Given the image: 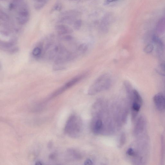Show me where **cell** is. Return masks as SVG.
Here are the masks:
<instances>
[{
    "instance_id": "13",
    "label": "cell",
    "mask_w": 165,
    "mask_h": 165,
    "mask_svg": "<svg viewBox=\"0 0 165 165\" xmlns=\"http://www.w3.org/2000/svg\"><path fill=\"white\" fill-rule=\"evenodd\" d=\"M32 55L36 57H38L41 56L42 53V50L41 48L38 47L34 49L32 51Z\"/></svg>"
},
{
    "instance_id": "22",
    "label": "cell",
    "mask_w": 165,
    "mask_h": 165,
    "mask_svg": "<svg viewBox=\"0 0 165 165\" xmlns=\"http://www.w3.org/2000/svg\"><path fill=\"white\" fill-rule=\"evenodd\" d=\"M117 1L118 0H106L105 3L106 4H107L110 3Z\"/></svg>"
},
{
    "instance_id": "6",
    "label": "cell",
    "mask_w": 165,
    "mask_h": 165,
    "mask_svg": "<svg viewBox=\"0 0 165 165\" xmlns=\"http://www.w3.org/2000/svg\"><path fill=\"white\" fill-rule=\"evenodd\" d=\"M56 29L58 34L60 35H69L73 32L72 29L70 27L63 24L56 26Z\"/></svg>"
},
{
    "instance_id": "9",
    "label": "cell",
    "mask_w": 165,
    "mask_h": 165,
    "mask_svg": "<svg viewBox=\"0 0 165 165\" xmlns=\"http://www.w3.org/2000/svg\"><path fill=\"white\" fill-rule=\"evenodd\" d=\"M48 0H36L34 7L36 10H40L44 6Z\"/></svg>"
},
{
    "instance_id": "8",
    "label": "cell",
    "mask_w": 165,
    "mask_h": 165,
    "mask_svg": "<svg viewBox=\"0 0 165 165\" xmlns=\"http://www.w3.org/2000/svg\"><path fill=\"white\" fill-rule=\"evenodd\" d=\"M110 15H107L103 18L101 24L100 28L101 31L103 32H107L109 24L111 21V17Z\"/></svg>"
},
{
    "instance_id": "3",
    "label": "cell",
    "mask_w": 165,
    "mask_h": 165,
    "mask_svg": "<svg viewBox=\"0 0 165 165\" xmlns=\"http://www.w3.org/2000/svg\"><path fill=\"white\" fill-rule=\"evenodd\" d=\"M30 19V14L26 8L21 9L17 15V20L21 25H24L28 22Z\"/></svg>"
},
{
    "instance_id": "17",
    "label": "cell",
    "mask_w": 165,
    "mask_h": 165,
    "mask_svg": "<svg viewBox=\"0 0 165 165\" xmlns=\"http://www.w3.org/2000/svg\"><path fill=\"white\" fill-rule=\"evenodd\" d=\"M126 137L124 134H122L120 137V143H119V147H122L124 145L125 142H126Z\"/></svg>"
},
{
    "instance_id": "20",
    "label": "cell",
    "mask_w": 165,
    "mask_h": 165,
    "mask_svg": "<svg viewBox=\"0 0 165 165\" xmlns=\"http://www.w3.org/2000/svg\"><path fill=\"white\" fill-rule=\"evenodd\" d=\"M85 165H92L93 164V162L90 159H88L85 162Z\"/></svg>"
},
{
    "instance_id": "19",
    "label": "cell",
    "mask_w": 165,
    "mask_h": 165,
    "mask_svg": "<svg viewBox=\"0 0 165 165\" xmlns=\"http://www.w3.org/2000/svg\"><path fill=\"white\" fill-rule=\"evenodd\" d=\"M8 50V52L10 53L13 54L16 53L19 50V48H18L15 47L13 48H11L10 49Z\"/></svg>"
},
{
    "instance_id": "18",
    "label": "cell",
    "mask_w": 165,
    "mask_h": 165,
    "mask_svg": "<svg viewBox=\"0 0 165 165\" xmlns=\"http://www.w3.org/2000/svg\"><path fill=\"white\" fill-rule=\"evenodd\" d=\"M127 154L130 156H134L135 155V152L134 150L131 148L128 149L127 152Z\"/></svg>"
},
{
    "instance_id": "5",
    "label": "cell",
    "mask_w": 165,
    "mask_h": 165,
    "mask_svg": "<svg viewBox=\"0 0 165 165\" xmlns=\"http://www.w3.org/2000/svg\"><path fill=\"white\" fill-rule=\"evenodd\" d=\"M87 74V73H84L83 74L79 75L67 82L65 85H64V86L62 87L64 91H65L69 88L71 87L76 84L78 83V82L82 80V79L86 77Z\"/></svg>"
},
{
    "instance_id": "15",
    "label": "cell",
    "mask_w": 165,
    "mask_h": 165,
    "mask_svg": "<svg viewBox=\"0 0 165 165\" xmlns=\"http://www.w3.org/2000/svg\"><path fill=\"white\" fill-rule=\"evenodd\" d=\"M82 21L81 20H76L74 23V28L79 30L81 28L82 25Z\"/></svg>"
},
{
    "instance_id": "11",
    "label": "cell",
    "mask_w": 165,
    "mask_h": 165,
    "mask_svg": "<svg viewBox=\"0 0 165 165\" xmlns=\"http://www.w3.org/2000/svg\"><path fill=\"white\" fill-rule=\"evenodd\" d=\"M159 74L165 76V63H162L159 65L156 69Z\"/></svg>"
},
{
    "instance_id": "21",
    "label": "cell",
    "mask_w": 165,
    "mask_h": 165,
    "mask_svg": "<svg viewBox=\"0 0 165 165\" xmlns=\"http://www.w3.org/2000/svg\"><path fill=\"white\" fill-rule=\"evenodd\" d=\"M62 6L59 4L57 5L54 8V10H59L62 8Z\"/></svg>"
},
{
    "instance_id": "7",
    "label": "cell",
    "mask_w": 165,
    "mask_h": 165,
    "mask_svg": "<svg viewBox=\"0 0 165 165\" xmlns=\"http://www.w3.org/2000/svg\"><path fill=\"white\" fill-rule=\"evenodd\" d=\"M103 122L101 119H97L95 120L93 124L94 132L96 134H99L102 132L103 129Z\"/></svg>"
},
{
    "instance_id": "10",
    "label": "cell",
    "mask_w": 165,
    "mask_h": 165,
    "mask_svg": "<svg viewBox=\"0 0 165 165\" xmlns=\"http://www.w3.org/2000/svg\"><path fill=\"white\" fill-rule=\"evenodd\" d=\"M15 42L16 41L15 40H13V41L8 42L1 41V48L8 50V49L11 48L15 44Z\"/></svg>"
},
{
    "instance_id": "2",
    "label": "cell",
    "mask_w": 165,
    "mask_h": 165,
    "mask_svg": "<svg viewBox=\"0 0 165 165\" xmlns=\"http://www.w3.org/2000/svg\"><path fill=\"white\" fill-rule=\"evenodd\" d=\"M82 129V124L80 119L75 115L70 116L66 124V133L70 137L75 138L79 136Z\"/></svg>"
},
{
    "instance_id": "23",
    "label": "cell",
    "mask_w": 165,
    "mask_h": 165,
    "mask_svg": "<svg viewBox=\"0 0 165 165\" xmlns=\"http://www.w3.org/2000/svg\"><path fill=\"white\" fill-rule=\"evenodd\" d=\"M20 1V0H13V1H15V2H18Z\"/></svg>"
},
{
    "instance_id": "12",
    "label": "cell",
    "mask_w": 165,
    "mask_h": 165,
    "mask_svg": "<svg viewBox=\"0 0 165 165\" xmlns=\"http://www.w3.org/2000/svg\"><path fill=\"white\" fill-rule=\"evenodd\" d=\"M88 47L86 44H83L79 45L77 48L78 53L82 54L86 52Z\"/></svg>"
},
{
    "instance_id": "1",
    "label": "cell",
    "mask_w": 165,
    "mask_h": 165,
    "mask_svg": "<svg viewBox=\"0 0 165 165\" xmlns=\"http://www.w3.org/2000/svg\"><path fill=\"white\" fill-rule=\"evenodd\" d=\"M112 80L108 74H103L99 76L91 85L88 90L89 95H94L101 92L107 90L111 87Z\"/></svg>"
},
{
    "instance_id": "14",
    "label": "cell",
    "mask_w": 165,
    "mask_h": 165,
    "mask_svg": "<svg viewBox=\"0 0 165 165\" xmlns=\"http://www.w3.org/2000/svg\"><path fill=\"white\" fill-rule=\"evenodd\" d=\"M141 105L136 102L133 101L132 108L134 111L138 112L139 111Z\"/></svg>"
},
{
    "instance_id": "4",
    "label": "cell",
    "mask_w": 165,
    "mask_h": 165,
    "mask_svg": "<svg viewBox=\"0 0 165 165\" xmlns=\"http://www.w3.org/2000/svg\"><path fill=\"white\" fill-rule=\"evenodd\" d=\"M154 101L159 111L165 110V98L162 94L159 93L156 94L154 97Z\"/></svg>"
},
{
    "instance_id": "24",
    "label": "cell",
    "mask_w": 165,
    "mask_h": 165,
    "mask_svg": "<svg viewBox=\"0 0 165 165\" xmlns=\"http://www.w3.org/2000/svg\"><path fill=\"white\" fill-rule=\"evenodd\" d=\"M71 1H76V0H71Z\"/></svg>"
},
{
    "instance_id": "16",
    "label": "cell",
    "mask_w": 165,
    "mask_h": 165,
    "mask_svg": "<svg viewBox=\"0 0 165 165\" xmlns=\"http://www.w3.org/2000/svg\"><path fill=\"white\" fill-rule=\"evenodd\" d=\"M154 46L152 44L148 45L144 49V51L147 53H151L153 50Z\"/></svg>"
}]
</instances>
